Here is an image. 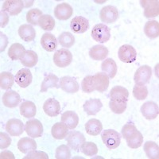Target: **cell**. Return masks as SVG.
Returning a JSON list of instances; mask_svg holds the SVG:
<instances>
[{
	"label": "cell",
	"instance_id": "cell-21",
	"mask_svg": "<svg viewBox=\"0 0 159 159\" xmlns=\"http://www.w3.org/2000/svg\"><path fill=\"white\" fill-rule=\"evenodd\" d=\"M103 107V103L99 99H90L83 105L84 110L89 116H96Z\"/></svg>",
	"mask_w": 159,
	"mask_h": 159
},
{
	"label": "cell",
	"instance_id": "cell-14",
	"mask_svg": "<svg viewBox=\"0 0 159 159\" xmlns=\"http://www.w3.org/2000/svg\"><path fill=\"white\" fill-rule=\"evenodd\" d=\"M2 100L4 106H6L7 107H10V108H13V107H16L19 104L22 99L18 92L10 89L4 93Z\"/></svg>",
	"mask_w": 159,
	"mask_h": 159
},
{
	"label": "cell",
	"instance_id": "cell-36",
	"mask_svg": "<svg viewBox=\"0 0 159 159\" xmlns=\"http://www.w3.org/2000/svg\"><path fill=\"white\" fill-rule=\"evenodd\" d=\"M38 61V54L34 51L27 50L25 52V54L24 57L21 60V63L25 67L33 68L34 67Z\"/></svg>",
	"mask_w": 159,
	"mask_h": 159
},
{
	"label": "cell",
	"instance_id": "cell-37",
	"mask_svg": "<svg viewBox=\"0 0 159 159\" xmlns=\"http://www.w3.org/2000/svg\"><path fill=\"white\" fill-rule=\"evenodd\" d=\"M38 25L44 30H52L55 26L54 18L49 15H42L38 20Z\"/></svg>",
	"mask_w": 159,
	"mask_h": 159
},
{
	"label": "cell",
	"instance_id": "cell-7",
	"mask_svg": "<svg viewBox=\"0 0 159 159\" xmlns=\"http://www.w3.org/2000/svg\"><path fill=\"white\" fill-rule=\"evenodd\" d=\"M152 76L151 68L148 65H143L139 67L136 71L134 76V80L135 84L145 85L150 82Z\"/></svg>",
	"mask_w": 159,
	"mask_h": 159
},
{
	"label": "cell",
	"instance_id": "cell-2",
	"mask_svg": "<svg viewBox=\"0 0 159 159\" xmlns=\"http://www.w3.org/2000/svg\"><path fill=\"white\" fill-rule=\"evenodd\" d=\"M92 37L96 42L105 43L111 38V29L105 24H97L92 29Z\"/></svg>",
	"mask_w": 159,
	"mask_h": 159
},
{
	"label": "cell",
	"instance_id": "cell-24",
	"mask_svg": "<svg viewBox=\"0 0 159 159\" xmlns=\"http://www.w3.org/2000/svg\"><path fill=\"white\" fill-rule=\"evenodd\" d=\"M18 35L24 42H30L34 41L36 37V31L32 25L29 24H24L18 29Z\"/></svg>",
	"mask_w": 159,
	"mask_h": 159
},
{
	"label": "cell",
	"instance_id": "cell-28",
	"mask_svg": "<svg viewBox=\"0 0 159 159\" xmlns=\"http://www.w3.org/2000/svg\"><path fill=\"white\" fill-rule=\"evenodd\" d=\"M25 47L22 44L15 43L11 45L8 50V56L12 61L22 60L25 54Z\"/></svg>",
	"mask_w": 159,
	"mask_h": 159
},
{
	"label": "cell",
	"instance_id": "cell-23",
	"mask_svg": "<svg viewBox=\"0 0 159 159\" xmlns=\"http://www.w3.org/2000/svg\"><path fill=\"white\" fill-rule=\"evenodd\" d=\"M41 45L45 50L48 52H53L57 47V41L54 35L45 33L41 38Z\"/></svg>",
	"mask_w": 159,
	"mask_h": 159
},
{
	"label": "cell",
	"instance_id": "cell-9",
	"mask_svg": "<svg viewBox=\"0 0 159 159\" xmlns=\"http://www.w3.org/2000/svg\"><path fill=\"white\" fill-rule=\"evenodd\" d=\"M140 2L144 8V16L146 18H155L158 16L159 2L157 0H142Z\"/></svg>",
	"mask_w": 159,
	"mask_h": 159
},
{
	"label": "cell",
	"instance_id": "cell-5",
	"mask_svg": "<svg viewBox=\"0 0 159 159\" xmlns=\"http://www.w3.org/2000/svg\"><path fill=\"white\" fill-rule=\"evenodd\" d=\"M118 56L121 61L124 63H132L136 60L137 52L130 45H123L119 48Z\"/></svg>",
	"mask_w": 159,
	"mask_h": 159
},
{
	"label": "cell",
	"instance_id": "cell-4",
	"mask_svg": "<svg viewBox=\"0 0 159 159\" xmlns=\"http://www.w3.org/2000/svg\"><path fill=\"white\" fill-rule=\"evenodd\" d=\"M25 130L30 137L37 139L42 137L43 134V126L38 119H32L26 122Z\"/></svg>",
	"mask_w": 159,
	"mask_h": 159
},
{
	"label": "cell",
	"instance_id": "cell-26",
	"mask_svg": "<svg viewBox=\"0 0 159 159\" xmlns=\"http://www.w3.org/2000/svg\"><path fill=\"white\" fill-rule=\"evenodd\" d=\"M108 55V49L103 45H97L92 46L89 50V56L94 61H103Z\"/></svg>",
	"mask_w": 159,
	"mask_h": 159
},
{
	"label": "cell",
	"instance_id": "cell-34",
	"mask_svg": "<svg viewBox=\"0 0 159 159\" xmlns=\"http://www.w3.org/2000/svg\"><path fill=\"white\" fill-rule=\"evenodd\" d=\"M143 149L147 157L151 159L159 158V147L156 143L152 141L147 142L144 144Z\"/></svg>",
	"mask_w": 159,
	"mask_h": 159
},
{
	"label": "cell",
	"instance_id": "cell-16",
	"mask_svg": "<svg viewBox=\"0 0 159 159\" xmlns=\"http://www.w3.org/2000/svg\"><path fill=\"white\" fill-rule=\"evenodd\" d=\"M72 14H73V9L69 3L66 2L58 4L54 9V16L57 19L62 21L70 18Z\"/></svg>",
	"mask_w": 159,
	"mask_h": 159
},
{
	"label": "cell",
	"instance_id": "cell-40",
	"mask_svg": "<svg viewBox=\"0 0 159 159\" xmlns=\"http://www.w3.org/2000/svg\"><path fill=\"white\" fill-rule=\"evenodd\" d=\"M82 90L86 93H91L93 92L95 89V80L93 76H85L81 82Z\"/></svg>",
	"mask_w": 159,
	"mask_h": 159
},
{
	"label": "cell",
	"instance_id": "cell-30",
	"mask_svg": "<svg viewBox=\"0 0 159 159\" xmlns=\"http://www.w3.org/2000/svg\"><path fill=\"white\" fill-rule=\"evenodd\" d=\"M58 81H59V78L52 73L45 76L41 85V92H47L48 89L51 88L59 89L60 85H58Z\"/></svg>",
	"mask_w": 159,
	"mask_h": 159
},
{
	"label": "cell",
	"instance_id": "cell-41",
	"mask_svg": "<svg viewBox=\"0 0 159 159\" xmlns=\"http://www.w3.org/2000/svg\"><path fill=\"white\" fill-rule=\"evenodd\" d=\"M81 151L83 154L89 157H92L97 154L98 147L96 143L92 142H85L81 147Z\"/></svg>",
	"mask_w": 159,
	"mask_h": 159
},
{
	"label": "cell",
	"instance_id": "cell-29",
	"mask_svg": "<svg viewBox=\"0 0 159 159\" xmlns=\"http://www.w3.org/2000/svg\"><path fill=\"white\" fill-rule=\"evenodd\" d=\"M85 130L90 135L96 136L103 130V124L96 119H89L85 124Z\"/></svg>",
	"mask_w": 159,
	"mask_h": 159
},
{
	"label": "cell",
	"instance_id": "cell-44",
	"mask_svg": "<svg viewBox=\"0 0 159 159\" xmlns=\"http://www.w3.org/2000/svg\"><path fill=\"white\" fill-rule=\"evenodd\" d=\"M55 157L57 159H70L71 150L66 145H61L56 149Z\"/></svg>",
	"mask_w": 159,
	"mask_h": 159
},
{
	"label": "cell",
	"instance_id": "cell-43",
	"mask_svg": "<svg viewBox=\"0 0 159 159\" xmlns=\"http://www.w3.org/2000/svg\"><path fill=\"white\" fill-rule=\"evenodd\" d=\"M42 15V12L39 9L30 10L26 14V21L31 25H38V20Z\"/></svg>",
	"mask_w": 159,
	"mask_h": 159
},
{
	"label": "cell",
	"instance_id": "cell-3",
	"mask_svg": "<svg viewBox=\"0 0 159 159\" xmlns=\"http://www.w3.org/2000/svg\"><path fill=\"white\" fill-rule=\"evenodd\" d=\"M52 59L57 67L65 68L72 63V55L67 49H61L55 52Z\"/></svg>",
	"mask_w": 159,
	"mask_h": 159
},
{
	"label": "cell",
	"instance_id": "cell-42",
	"mask_svg": "<svg viewBox=\"0 0 159 159\" xmlns=\"http://www.w3.org/2000/svg\"><path fill=\"white\" fill-rule=\"evenodd\" d=\"M133 96L138 100H143V99H145L148 96L147 87L145 86V85L135 84V86L133 89Z\"/></svg>",
	"mask_w": 159,
	"mask_h": 159
},
{
	"label": "cell",
	"instance_id": "cell-32",
	"mask_svg": "<svg viewBox=\"0 0 159 159\" xmlns=\"http://www.w3.org/2000/svg\"><path fill=\"white\" fill-rule=\"evenodd\" d=\"M101 69L103 72L107 73L109 78H114L117 73V65L111 58L105 59L101 64Z\"/></svg>",
	"mask_w": 159,
	"mask_h": 159
},
{
	"label": "cell",
	"instance_id": "cell-13",
	"mask_svg": "<svg viewBox=\"0 0 159 159\" xmlns=\"http://www.w3.org/2000/svg\"><path fill=\"white\" fill-rule=\"evenodd\" d=\"M60 88L67 93H76L79 91V84L71 76H63L60 79Z\"/></svg>",
	"mask_w": 159,
	"mask_h": 159
},
{
	"label": "cell",
	"instance_id": "cell-45",
	"mask_svg": "<svg viewBox=\"0 0 159 159\" xmlns=\"http://www.w3.org/2000/svg\"><path fill=\"white\" fill-rule=\"evenodd\" d=\"M109 107L111 111L116 114H122L127 109V102H117L111 100L109 103Z\"/></svg>",
	"mask_w": 159,
	"mask_h": 159
},
{
	"label": "cell",
	"instance_id": "cell-10",
	"mask_svg": "<svg viewBox=\"0 0 159 159\" xmlns=\"http://www.w3.org/2000/svg\"><path fill=\"white\" fill-rule=\"evenodd\" d=\"M24 8V2L21 0H7L3 2L2 11L11 16L18 15Z\"/></svg>",
	"mask_w": 159,
	"mask_h": 159
},
{
	"label": "cell",
	"instance_id": "cell-18",
	"mask_svg": "<svg viewBox=\"0 0 159 159\" xmlns=\"http://www.w3.org/2000/svg\"><path fill=\"white\" fill-rule=\"evenodd\" d=\"M43 111L47 116L56 117L61 113V104L55 99H48L43 104Z\"/></svg>",
	"mask_w": 159,
	"mask_h": 159
},
{
	"label": "cell",
	"instance_id": "cell-51",
	"mask_svg": "<svg viewBox=\"0 0 159 159\" xmlns=\"http://www.w3.org/2000/svg\"><path fill=\"white\" fill-rule=\"evenodd\" d=\"M1 158H11V159H15V155L13 154V153H11V151H8V150H6L1 153Z\"/></svg>",
	"mask_w": 159,
	"mask_h": 159
},
{
	"label": "cell",
	"instance_id": "cell-39",
	"mask_svg": "<svg viewBox=\"0 0 159 159\" xmlns=\"http://www.w3.org/2000/svg\"><path fill=\"white\" fill-rule=\"evenodd\" d=\"M58 42L62 47L71 48L75 44V38L71 33L63 32L58 37Z\"/></svg>",
	"mask_w": 159,
	"mask_h": 159
},
{
	"label": "cell",
	"instance_id": "cell-11",
	"mask_svg": "<svg viewBox=\"0 0 159 159\" xmlns=\"http://www.w3.org/2000/svg\"><path fill=\"white\" fill-rule=\"evenodd\" d=\"M6 130L11 136H20L25 130V127L20 119H11L6 124Z\"/></svg>",
	"mask_w": 159,
	"mask_h": 159
},
{
	"label": "cell",
	"instance_id": "cell-50",
	"mask_svg": "<svg viewBox=\"0 0 159 159\" xmlns=\"http://www.w3.org/2000/svg\"><path fill=\"white\" fill-rule=\"evenodd\" d=\"M0 34H1V52H2L5 49L6 46L7 45L8 40L7 36L5 34H3L2 32L0 33Z\"/></svg>",
	"mask_w": 159,
	"mask_h": 159
},
{
	"label": "cell",
	"instance_id": "cell-33",
	"mask_svg": "<svg viewBox=\"0 0 159 159\" xmlns=\"http://www.w3.org/2000/svg\"><path fill=\"white\" fill-rule=\"evenodd\" d=\"M144 33L149 38L154 39L159 36V23L155 20L149 21L144 26Z\"/></svg>",
	"mask_w": 159,
	"mask_h": 159
},
{
	"label": "cell",
	"instance_id": "cell-1",
	"mask_svg": "<svg viewBox=\"0 0 159 159\" xmlns=\"http://www.w3.org/2000/svg\"><path fill=\"white\" fill-rule=\"evenodd\" d=\"M101 138L105 146L111 150L119 147L121 143L120 134L116 130L112 129L103 130L101 134Z\"/></svg>",
	"mask_w": 159,
	"mask_h": 159
},
{
	"label": "cell",
	"instance_id": "cell-6",
	"mask_svg": "<svg viewBox=\"0 0 159 159\" xmlns=\"http://www.w3.org/2000/svg\"><path fill=\"white\" fill-rule=\"evenodd\" d=\"M99 17L103 22L105 23H114L119 18V11L116 7L106 6L103 7L99 13Z\"/></svg>",
	"mask_w": 159,
	"mask_h": 159
},
{
	"label": "cell",
	"instance_id": "cell-20",
	"mask_svg": "<svg viewBox=\"0 0 159 159\" xmlns=\"http://www.w3.org/2000/svg\"><path fill=\"white\" fill-rule=\"evenodd\" d=\"M18 149L23 154H29L37 150V143L33 138H22L18 142Z\"/></svg>",
	"mask_w": 159,
	"mask_h": 159
},
{
	"label": "cell",
	"instance_id": "cell-46",
	"mask_svg": "<svg viewBox=\"0 0 159 159\" xmlns=\"http://www.w3.org/2000/svg\"><path fill=\"white\" fill-rule=\"evenodd\" d=\"M136 130H137V128H136V127L134 124H132V123H127L122 128V135H123V137L125 139H127L134 134Z\"/></svg>",
	"mask_w": 159,
	"mask_h": 159
},
{
	"label": "cell",
	"instance_id": "cell-25",
	"mask_svg": "<svg viewBox=\"0 0 159 159\" xmlns=\"http://www.w3.org/2000/svg\"><path fill=\"white\" fill-rule=\"evenodd\" d=\"M51 133H52V137L55 139L61 140V139H65L69 134V127L63 122L56 123L52 127Z\"/></svg>",
	"mask_w": 159,
	"mask_h": 159
},
{
	"label": "cell",
	"instance_id": "cell-49",
	"mask_svg": "<svg viewBox=\"0 0 159 159\" xmlns=\"http://www.w3.org/2000/svg\"><path fill=\"white\" fill-rule=\"evenodd\" d=\"M8 22H9V16L7 13L2 11L0 13V25H1V27H5L6 25L8 24Z\"/></svg>",
	"mask_w": 159,
	"mask_h": 159
},
{
	"label": "cell",
	"instance_id": "cell-19",
	"mask_svg": "<svg viewBox=\"0 0 159 159\" xmlns=\"http://www.w3.org/2000/svg\"><path fill=\"white\" fill-rule=\"evenodd\" d=\"M111 100L117 102H127L129 97V92L127 89L122 86H116L111 89L109 94Z\"/></svg>",
	"mask_w": 159,
	"mask_h": 159
},
{
	"label": "cell",
	"instance_id": "cell-35",
	"mask_svg": "<svg viewBox=\"0 0 159 159\" xmlns=\"http://www.w3.org/2000/svg\"><path fill=\"white\" fill-rule=\"evenodd\" d=\"M15 77L9 72H2L0 75V86L4 90H9L14 85Z\"/></svg>",
	"mask_w": 159,
	"mask_h": 159
},
{
	"label": "cell",
	"instance_id": "cell-38",
	"mask_svg": "<svg viewBox=\"0 0 159 159\" xmlns=\"http://www.w3.org/2000/svg\"><path fill=\"white\" fill-rule=\"evenodd\" d=\"M127 146L131 149H137L141 147L143 143V136L139 130H136L130 138L126 139Z\"/></svg>",
	"mask_w": 159,
	"mask_h": 159
},
{
	"label": "cell",
	"instance_id": "cell-27",
	"mask_svg": "<svg viewBox=\"0 0 159 159\" xmlns=\"http://www.w3.org/2000/svg\"><path fill=\"white\" fill-rule=\"evenodd\" d=\"M61 121L67 125L69 129L73 130L77 127L79 123V117L76 112L72 111H67L62 114Z\"/></svg>",
	"mask_w": 159,
	"mask_h": 159
},
{
	"label": "cell",
	"instance_id": "cell-17",
	"mask_svg": "<svg viewBox=\"0 0 159 159\" xmlns=\"http://www.w3.org/2000/svg\"><path fill=\"white\" fill-rule=\"evenodd\" d=\"M71 30L76 34H83L89 28V22L87 18L81 16L75 17L71 21Z\"/></svg>",
	"mask_w": 159,
	"mask_h": 159
},
{
	"label": "cell",
	"instance_id": "cell-48",
	"mask_svg": "<svg viewBox=\"0 0 159 159\" xmlns=\"http://www.w3.org/2000/svg\"><path fill=\"white\" fill-rule=\"evenodd\" d=\"M25 159H34V158H44V159H49V156L47 154H45V152H42V151H34L31 152V153H29L27 156H25L24 157Z\"/></svg>",
	"mask_w": 159,
	"mask_h": 159
},
{
	"label": "cell",
	"instance_id": "cell-31",
	"mask_svg": "<svg viewBox=\"0 0 159 159\" xmlns=\"http://www.w3.org/2000/svg\"><path fill=\"white\" fill-rule=\"evenodd\" d=\"M37 113V108L35 104L31 101H24L20 106V114L23 117L30 118L34 117Z\"/></svg>",
	"mask_w": 159,
	"mask_h": 159
},
{
	"label": "cell",
	"instance_id": "cell-47",
	"mask_svg": "<svg viewBox=\"0 0 159 159\" xmlns=\"http://www.w3.org/2000/svg\"><path fill=\"white\" fill-rule=\"evenodd\" d=\"M11 144V139L7 134L1 132L0 133V148L4 150L9 147Z\"/></svg>",
	"mask_w": 159,
	"mask_h": 159
},
{
	"label": "cell",
	"instance_id": "cell-15",
	"mask_svg": "<svg viewBox=\"0 0 159 159\" xmlns=\"http://www.w3.org/2000/svg\"><path fill=\"white\" fill-rule=\"evenodd\" d=\"M33 80V76L29 69H20L15 75V81L22 89L27 88Z\"/></svg>",
	"mask_w": 159,
	"mask_h": 159
},
{
	"label": "cell",
	"instance_id": "cell-22",
	"mask_svg": "<svg viewBox=\"0 0 159 159\" xmlns=\"http://www.w3.org/2000/svg\"><path fill=\"white\" fill-rule=\"evenodd\" d=\"M95 89L99 92L107 91L109 86V77L105 72H98L94 76Z\"/></svg>",
	"mask_w": 159,
	"mask_h": 159
},
{
	"label": "cell",
	"instance_id": "cell-8",
	"mask_svg": "<svg viewBox=\"0 0 159 159\" xmlns=\"http://www.w3.org/2000/svg\"><path fill=\"white\" fill-rule=\"evenodd\" d=\"M85 143V138L82 133L76 130H72L68 134L67 143L69 147L75 151H79L81 149L82 145Z\"/></svg>",
	"mask_w": 159,
	"mask_h": 159
},
{
	"label": "cell",
	"instance_id": "cell-12",
	"mask_svg": "<svg viewBox=\"0 0 159 159\" xmlns=\"http://www.w3.org/2000/svg\"><path fill=\"white\" fill-rule=\"evenodd\" d=\"M141 112L143 117L148 120L156 119L159 114L158 105L153 101L146 102L141 107Z\"/></svg>",
	"mask_w": 159,
	"mask_h": 159
}]
</instances>
